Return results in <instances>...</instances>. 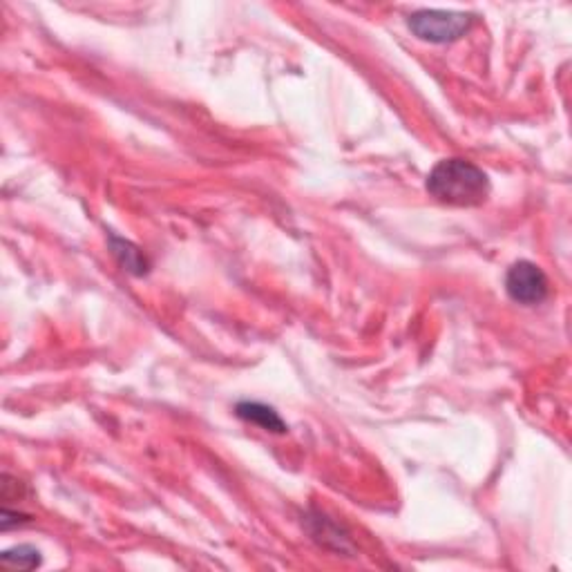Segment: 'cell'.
Listing matches in <instances>:
<instances>
[{
  "label": "cell",
  "instance_id": "6da1fadb",
  "mask_svg": "<svg viewBox=\"0 0 572 572\" xmlns=\"http://www.w3.org/2000/svg\"><path fill=\"white\" fill-rule=\"evenodd\" d=\"M427 193L447 206H481L490 195V179L465 159H443L427 177Z\"/></svg>",
  "mask_w": 572,
  "mask_h": 572
},
{
  "label": "cell",
  "instance_id": "7a4b0ae2",
  "mask_svg": "<svg viewBox=\"0 0 572 572\" xmlns=\"http://www.w3.org/2000/svg\"><path fill=\"white\" fill-rule=\"evenodd\" d=\"M474 16L463 12H443V9H421L409 16V30L427 43H452L470 32Z\"/></svg>",
  "mask_w": 572,
  "mask_h": 572
},
{
  "label": "cell",
  "instance_id": "3957f363",
  "mask_svg": "<svg viewBox=\"0 0 572 572\" xmlns=\"http://www.w3.org/2000/svg\"><path fill=\"white\" fill-rule=\"evenodd\" d=\"M505 291L523 307H535L548 298V278L537 264L521 260L512 264L505 275Z\"/></svg>",
  "mask_w": 572,
  "mask_h": 572
},
{
  "label": "cell",
  "instance_id": "277c9868",
  "mask_svg": "<svg viewBox=\"0 0 572 572\" xmlns=\"http://www.w3.org/2000/svg\"><path fill=\"white\" fill-rule=\"evenodd\" d=\"M235 414L242 418L246 423L260 425L266 432H275V434H284L286 427L284 421L280 418V414L275 412L273 407H266L262 403H240L235 407Z\"/></svg>",
  "mask_w": 572,
  "mask_h": 572
},
{
  "label": "cell",
  "instance_id": "5b68a950",
  "mask_svg": "<svg viewBox=\"0 0 572 572\" xmlns=\"http://www.w3.org/2000/svg\"><path fill=\"white\" fill-rule=\"evenodd\" d=\"M110 246H112V253L117 260L121 262L123 269H128L130 273L135 275H146L150 264L146 260V255H143L141 249H137L135 244L128 242V240H119V237H110Z\"/></svg>",
  "mask_w": 572,
  "mask_h": 572
},
{
  "label": "cell",
  "instance_id": "8992f818",
  "mask_svg": "<svg viewBox=\"0 0 572 572\" xmlns=\"http://www.w3.org/2000/svg\"><path fill=\"white\" fill-rule=\"evenodd\" d=\"M3 564L9 568H21V570H32L41 566V552L32 546H18L12 550L3 552Z\"/></svg>",
  "mask_w": 572,
  "mask_h": 572
}]
</instances>
